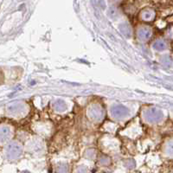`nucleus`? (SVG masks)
<instances>
[{"mask_svg":"<svg viewBox=\"0 0 173 173\" xmlns=\"http://www.w3.org/2000/svg\"><path fill=\"white\" fill-rule=\"evenodd\" d=\"M88 117L94 121H100L103 116V111L99 106H93L88 110Z\"/></svg>","mask_w":173,"mask_h":173,"instance_id":"nucleus-4","label":"nucleus"},{"mask_svg":"<svg viewBox=\"0 0 173 173\" xmlns=\"http://www.w3.org/2000/svg\"><path fill=\"white\" fill-rule=\"evenodd\" d=\"M152 17H153L152 13L151 12H149V11H147V12H146V14L144 15V17H145V19H146V20H150L151 18H152Z\"/></svg>","mask_w":173,"mask_h":173,"instance_id":"nucleus-11","label":"nucleus"},{"mask_svg":"<svg viewBox=\"0 0 173 173\" xmlns=\"http://www.w3.org/2000/svg\"><path fill=\"white\" fill-rule=\"evenodd\" d=\"M126 165L129 166V168H132V166H135V163H134V161H132V160H131V159H129L128 161L126 162Z\"/></svg>","mask_w":173,"mask_h":173,"instance_id":"nucleus-12","label":"nucleus"},{"mask_svg":"<svg viewBox=\"0 0 173 173\" xmlns=\"http://www.w3.org/2000/svg\"><path fill=\"white\" fill-rule=\"evenodd\" d=\"M112 114L113 117L121 119V118H124V117L127 116L129 113V110L127 109V107H126L123 105H117L113 106L112 108Z\"/></svg>","mask_w":173,"mask_h":173,"instance_id":"nucleus-3","label":"nucleus"},{"mask_svg":"<svg viewBox=\"0 0 173 173\" xmlns=\"http://www.w3.org/2000/svg\"><path fill=\"white\" fill-rule=\"evenodd\" d=\"M120 30L127 37H129L131 36V34H132V30L130 29V27L128 26L127 24H126V23H122V24L120 25Z\"/></svg>","mask_w":173,"mask_h":173,"instance_id":"nucleus-8","label":"nucleus"},{"mask_svg":"<svg viewBox=\"0 0 173 173\" xmlns=\"http://www.w3.org/2000/svg\"><path fill=\"white\" fill-rule=\"evenodd\" d=\"M9 109L11 110V112L13 113H22L25 110V106L22 104V103L14 104V105L11 106L9 107Z\"/></svg>","mask_w":173,"mask_h":173,"instance_id":"nucleus-5","label":"nucleus"},{"mask_svg":"<svg viewBox=\"0 0 173 173\" xmlns=\"http://www.w3.org/2000/svg\"><path fill=\"white\" fill-rule=\"evenodd\" d=\"M66 104L64 103L61 100H57V101L55 102V108L57 110V111H63V110L66 109Z\"/></svg>","mask_w":173,"mask_h":173,"instance_id":"nucleus-9","label":"nucleus"},{"mask_svg":"<svg viewBox=\"0 0 173 173\" xmlns=\"http://www.w3.org/2000/svg\"><path fill=\"white\" fill-rule=\"evenodd\" d=\"M145 117L147 121L150 123H158L161 121L163 114L160 110L156 109V108H150L145 113Z\"/></svg>","mask_w":173,"mask_h":173,"instance_id":"nucleus-1","label":"nucleus"},{"mask_svg":"<svg viewBox=\"0 0 173 173\" xmlns=\"http://www.w3.org/2000/svg\"><path fill=\"white\" fill-rule=\"evenodd\" d=\"M10 129L7 127H4L0 129V141H4L9 138L10 136Z\"/></svg>","mask_w":173,"mask_h":173,"instance_id":"nucleus-7","label":"nucleus"},{"mask_svg":"<svg viewBox=\"0 0 173 173\" xmlns=\"http://www.w3.org/2000/svg\"><path fill=\"white\" fill-rule=\"evenodd\" d=\"M153 48L155 49H158V50H164L166 48V43L165 42L162 41L156 42L154 44H153Z\"/></svg>","mask_w":173,"mask_h":173,"instance_id":"nucleus-10","label":"nucleus"},{"mask_svg":"<svg viewBox=\"0 0 173 173\" xmlns=\"http://www.w3.org/2000/svg\"><path fill=\"white\" fill-rule=\"evenodd\" d=\"M151 30L146 28H143L139 30V37L142 40H146L151 37Z\"/></svg>","mask_w":173,"mask_h":173,"instance_id":"nucleus-6","label":"nucleus"},{"mask_svg":"<svg viewBox=\"0 0 173 173\" xmlns=\"http://www.w3.org/2000/svg\"><path fill=\"white\" fill-rule=\"evenodd\" d=\"M22 147L17 143L11 144L7 148V155L10 158H18L22 154Z\"/></svg>","mask_w":173,"mask_h":173,"instance_id":"nucleus-2","label":"nucleus"}]
</instances>
